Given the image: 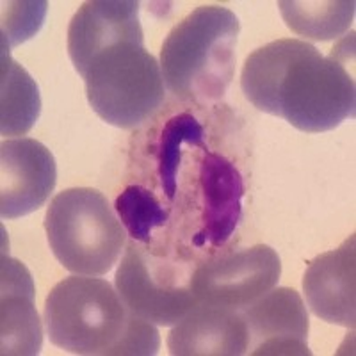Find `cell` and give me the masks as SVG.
Returning a JSON list of instances; mask_svg holds the SVG:
<instances>
[{
  "mask_svg": "<svg viewBox=\"0 0 356 356\" xmlns=\"http://www.w3.org/2000/svg\"><path fill=\"white\" fill-rule=\"evenodd\" d=\"M355 235L337 250L312 260L303 276V292L314 316L330 324L355 328L356 250Z\"/></svg>",
  "mask_w": 356,
  "mask_h": 356,
  "instance_id": "11",
  "label": "cell"
},
{
  "mask_svg": "<svg viewBox=\"0 0 356 356\" xmlns=\"http://www.w3.org/2000/svg\"><path fill=\"white\" fill-rule=\"evenodd\" d=\"M0 275V353L2 356L40 355L43 326L34 305V280L27 267L2 253Z\"/></svg>",
  "mask_w": 356,
  "mask_h": 356,
  "instance_id": "13",
  "label": "cell"
},
{
  "mask_svg": "<svg viewBox=\"0 0 356 356\" xmlns=\"http://www.w3.org/2000/svg\"><path fill=\"white\" fill-rule=\"evenodd\" d=\"M168 349L175 356H241L248 353V328L239 310L200 303L173 326Z\"/></svg>",
  "mask_w": 356,
  "mask_h": 356,
  "instance_id": "14",
  "label": "cell"
},
{
  "mask_svg": "<svg viewBox=\"0 0 356 356\" xmlns=\"http://www.w3.org/2000/svg\"><path fill=\"white\" fill-rule=\"evenodd\" d=\"M241 22L222 6H200L175 25L162 43L164 84L182 102L207 106L221 100L235 73Z\"/></svg>",
  "mask_w": 356,
  "mask_h": 356,
  "instance_id": "3",
  "label": "cell"
},
{
  "mask_svg": "<svg viewBox=\"0 0 356 356\" xmlns=\"http://www.w3.org/2000/svg\"><path fill=\"white\" fill-rule=\"evenodd\" d=\"M246 193L239 168L222 154L203 150L196 170L198 228L193 243L198 248H221L234 235L243 218Z\"/></svg>",
  "mask_w": 356,
  "mask_h": 356,
  "instance_id": "8",
  "label": "cell"
},
{
  "mask_svg": "<svg viewBox=\"0 0 356 356\" xmlns=\"http://www.w3.org/2000/svg\"><path fill=\"white\" fill-rule=\"evenodd\" d=\"M2 8V38L0 49H15L25 41L33 40L40 29L43 27L49 2L44 0H17V2H4Z\"/></svg>",
  "mask_w": 356,
  "mask_h": 356,
  "instance_id": "19",
  "label": "cell"
},
{
  "mask_svg": "<svg viewBox=\"0 0 356 356\" xmlns=\"http://www.w3.org/2000/svg\"><path fill=\"white\" fill-rule=\"evenodd\" d=\"M205 146V129L193 113L175 114L162 127L157 145V175L162 195L173 202L182 173L186 148Z\"/></svg>",
  "mask_w": 356,
  "mask_h": 356,
  "instance_id": "17",
  "label": "cell"
},
{
  "mask_svg": "<svg viewBox=\"0 0 356 356\" xmlns=\"http://www.w3.org/2000/svg\"><path fill=\"white\" fill-rule=\"evenodd\" d=\"M114 207L127 234L136 243H152L155 230L170 221V209L162 205L154 191L139 184L127 186Z\"/></svg>",
  "mask_w": 356,
  "mask_h": 356,
  "instance_id": "18",
  "label": "cell"
},
{
  "mask_svg": "<svg viewBox=\"0 0 356 356\" xmlns=\"http://www.w3.org/2000/svg\"><path fill=\"white\" fill-rule=\"evenodd\" d=\"M81 77L91 109L118 129L148 122L166 98L161 65L145 41L111 44L89 61Z\"/></svg>",
  "mask_w": 356,
  "mask_h": 356,
  "instance_id": "5",
  "label": "cell"
},
{
  "mask_svg": "<svg viewBox=\"0 0 356 356\" xmlns=\"http://www.w3.org/2000/svg\"><path fill=\"white\" fill-rule=\"evenodd\" d=\"M280 275L282 260L278 253L267 244H257L196 267L193 291L200 303L241 310L275 289Z\"/></svg>",
  "mask_w": 356,
  "mask_h": 356,
  "instance_id": "7",
  "label": "cell"
},
{
  "mask_svg": "<svg viewBox=\"0 0 356 356\" xmlns=\"http://www.w3.org/2000/svg\"><path fill=\"white\" fill-rule=\"evenodd\" d=\"M278 8L292 33L312 41H330L348 33L356 4L353 0H282Z\"/></svg>",
  "mask_w": 356,
  "mask_h": 356,
  "instance_id": "16",
  "label": "cell"
},
{
  "mask_svg": "<svg viewBox=\"0 0 356 356\" xmlns=\"http://www.w3.org/2000/svg\"><path fill=\"white\" fill-rule=\"evenodd\" d=\"M196 267L130 241L118 266L116 291L130 312L155 326H175L196 305Z\"/></svg>",
  "mask_w": 356,
  "mask_h": 356,
  "instance_id": "6",
  "label": "cell"
},
{
  "mask_svg": "<svg viewBox=\"0 0 356 356\" xmlns=\"http://www.w3.org/2000/svg\"><path fill=\"white\" fill-rule=\"evenodd\" d=\"M239 312L248 328V353L253 356L312 355L308 312L294 289H271Z\"/></svg>",
  "mask_w": 356,
  "mask_h": 356,
  "instance_id": "10",
  "label": "cell"
},
{
  "mask_svg": "<svg viewBox=\"0 0 356 356\" xmlns=\"http://www.w3.org/2000/svg\"><path fill=\"white\" fill-rule=\"evenodd\" d=\"M44 324L50 342L73 355L154 356L161 349L157 326L130 312L97 276L59 282L44 301Z\"/></svg>",
  "mask_w": 356,
  "mask_h": 356,
  "instance_id": "2",
  "label": "cell"
},
{
  "mask_svg": "<svg viewBox=\"0 0 356 356\" xmlns=\"http://www.w3.org/2000/svg\"><path fill=\"white\" fill-rule=\"evenodd\" d=\"M41 114L36 81L18 65L8 49H0V134L22 138L33 130Z\"/></svg>",
  "mask_w": 356,
  "mask_h": 356,
  "instance_id": "15",
  "label": "cell"
},
{
  "mask_svg": "<svg viewBox=\"0 0 356 356\" xmlns=\"http://www.w3.org/2000/svg\"><path fill=\"white\" fill-rule=\"evenodd\" d=\"M241 89L251 106L301 132H328L356 114L355 79L303 40L271 41L248 56Z\"/></svg>",
  "mask_w": 356,
  "mask_h": 356,
  "instance_id": "1",
  "label": "cell"
},
{
  "mask_svg": "<svg viewBox=\"0 0 356 356\" xmlns=\"http://www.w3.org/2000/svg\"><path fill=\"white\" fill-rule=\"evenodd\" d=\"M145 41L139 2L89 0L73 15L68 27V56L82 75L95 56L120 41Z\"/></svg>",
  "mask_w": 356,
  "mask_h": 356,
  "instance_id": "12",
  "label": "cell"
},
{
  "mask_svg": "<svg viewBox=\"0 0 356 356\" xmlns=\"http://www.w3.org/2000/svg\"><path fill=\"white\" fill-rule=\"evenodd\" d=\"M44 232L54 257L79 276H104L127 246V230L100 191L72 187L50 202Z\"/></svg>",
  "mask_w": 356,
  "mask_h": 356,
  "instance_id": "4",
  "label": "cell"
},
{
  "mask_svg": "<svg viewBox=\"0 0 356 356\" xmlns=\"http://www.w3.org/2000/svg\"><path fill=\"white\" fill-rule=\"evenodd\" d=\"M52 152L31 138L4 139L0 145V216L18 219L33 214L56 189Z\"/></svg>",
  "mask_w": 356,
  "mask_h": 356,
  "instance_id": "9",
  "label": "cell"
}]
</instances>
